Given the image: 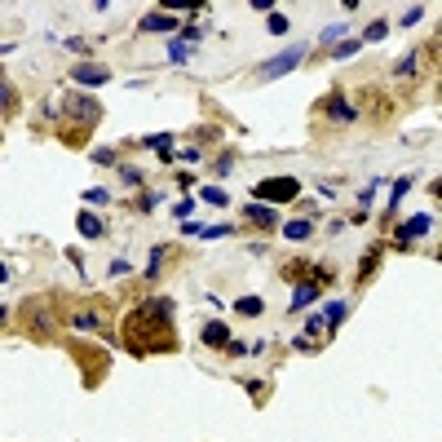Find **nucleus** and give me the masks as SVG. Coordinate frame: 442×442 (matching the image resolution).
I'll use <instances>...</instances> for the list:
<instances>
[{
	"mask_svg": "<svg viewBox=\"0 0 442 442\" xmlns=\"http://www.w3.org/2000/svg\"><path fill=\"white\" fill-rule=\"evenodd\" d=\"M173 301L169 296H146L137 309H128L124 328V350L133 358H151V354H173L177 350V332H173Z\"/></svg>",
	"mask_w": 442,
	"mask_h": 442,
	"instance_id": "1",
	"label": "nucleus"
},
{
	"mask_svg": "<svg viewBox=\"0 0 442 442\" xmlns=\"http://www.w3.org/2000/svg\"><path fill=\"white\" fill-rule=\"evenodd\" d=\"M98 119H102L98 98H89V93H76V89H71L67 102H62V119H58V124H76V128H71L62 142H67V146H85V137L98 128Z\"/></svg>",
	"mask_w": 442,
	"mask_h": 442,
	"instance_id": "2",
	"label": "nucleus"
},
{
	"mask_svg": "<svg viewBox=\"0 0 442 442\" xmlns=\"http://www.w3.org/2000/svg\"><path fill=\"white\" fill-rule=\"evenodd\" d=\"M22 328H27L31 341H53L58 337V318H53V301H27L18 309Z\"/></svg>",
	"mask_w": 442,
	"mask_h": 442,
	"instance_id": "3",
	"label": "nucleus"
},
{
	"mask_svg": "<svg viewBox=\"0 0 442 442\" xmlns=\"http://www.w3.org/2000/svg\"><path fill=\"white\" fill-rule=\"evenodd\" d=\"M71 354L80 358V367H85V385L93 389L102 380V372H111V358H106L102 345H85V341H71Z\"/></svg>",
	"mask_w": 442,
	"mask_h": 442,
	"instance_id": "4",
	"label": "nucleus"
},
{
	"mask_svg": "<svg viewBox=\"0 0 442 442\" xmlns=\"http://www.w3.org/2000/svg\"><path fill=\"white\" fill-rule=\"evenodd\" d=\"M253 195L261 204H292V199L301 195V182H296V177H266V182L253 186Z\"/></svg>",
	"mask_w": 442,
	"mask_h": 442,
	"instance_id": "5",
	"label": "nucleus"
},
{
	"mask_svg": "<svg viewBox=\"0 0 442 442\" xmlns=\"http://www.w3.org/2000/svg\"><path fill=\"white\" fill-rule=\"evenodd\" d=\"M106 318H111V305L102 309V301L71 305V309H67V323H71V328H80V332H106Z\"/></svg>",
	"mask_w": 442,
	"mask_h": 442,
	"instance_id": "6",
	"label": "nucleus"
},
{
	"mask_svg": "<svg viewBox=\"0 0 442 442\" xmlns=\"http://www.w3.org/2000/svg\"><path fill=\"white\" fill-rule=\"evenodd\" d=\"M323 115L332 119V124H354V119H358V111H354L350 102H345V93H341V89L323 102Z\"/></svg>",
	"mask_w": 442,
	"mask_h": 442,
	"instance_id": "7",
	"label": "nucleus"
},
{
	"mask_svg": "<svg viewBox=\"0 0 442 442\" xmlns=\"http://www.w3.org/2000/svg\"><path fill=\"white\" fill-rule=\"evenodd\" d=\"M301 53H305V49H288L283 58H270V62L261 67L257 76H261V80H279V76H288V71H292L296 62H301Z\"/></svg>",
	"mask_w": 442,
	"mask_h": 442,
	"instance_id": "8",
	"label": "nucleus"
},
{
	"mask_svg": "<svg viewBox=\"0 0 442 442\" xmlns=\"http://www.w3.org/2000/svg\"><path fill=\"white\" fill-rule=\"evenodd\" d=\"M429 230H434V217H425V212H420V217H411V221H402V226H398V244H411V239H425Z\"/></svg>",
	"mask_w": 442,
	"mask_h": 442,
	"instance_id": "9",
	"label": "nucleus"
},
{
	"mask_svg": "<svg viewBox=\"0 0 442 442\" xmlns=\"http://www.w3.org/2000/svg\"><path fill=\"white\" fill-rule=\"evenodd\" d=\"M71 80H76V85H106V67L80 62V67H71Z\"/></svg>",
	"mask_w": 442,
	"mask_h": 442,
	"instance_id": "10",
	"label": "nucleus"
},
{
	"mask_svg": "<svg viewBox=\"0 0 442 442\" xmlns=\"http://www.w3.org/2000/svg\"><path fill=\"white\" fill-rule=\"evenodd\" d=\"M177 22H182V18H173V14H164V9H155V14L142 18V31H177Z\"/></svg>",
	"mask_w": 442,
	"mask_h": 442,
	"instance_id": "11",
	"label": "nucleus"
},
{
	"mask_svg": "<svg viewBox=\"0 0 442 442\" xmlns=\"http://www.w3.org/2000/svg\"><path fill=\"white\" fill-rule=\"evenodd\" d=\"M244 217L253 221V226H266V230H274V226H279L274 208H266V204H248V208H244Z\"/></svg>",
	"mask_w": 442,
	"mask_h": 442,
	"instance_id": "12",
	"label": "nucleus"
},
{
	"mask_svg": "<svg viewBox=\"0 0 442 442\" xmlns=\"http://www.w3.org/2000/svg\"><path fill=\"white\" fill-rule=\"evenodd\" d=\"M314 296H318V279H301L296 283V296H292V309H305Z\"/></svg>",
	"mask_w": 442,
	"mask_h": 442,
	"instance_id": "13",
	"label": "nucleus"
},
{
	"mask_svg": "<svg viewBox=\"0 0 442 442\" xmlns=\"http://www.w3.org/2000/svg\"><path fill=\"white\" fill-rule=\"evenodd\" d=\"M204 345H217V350H226V345H230V332H226V323H208V328H204Z\"/></svg>",
	"mask_w": 442,
	"mask_h": 442,
	"instance_id": "14",
	"label": "nucleus"
},
{
	"mask_svg": "<svg viewBox=\"0 0 442 442\" xmlns=\"http://www.w3.org/2000/svg\"><path fill=\"white\" fill-rule=\"evenodd\" d=\"M80 235L85 239H102V217H93V212H80Z\"/></svg>",
	"mask_w": 442,
	"mask_h": 442,
	"instance_id": "15",
	"label": "nucleus"
},
{
	"mask_svg": "<svg viewBox=\"0 0 442 442\" xmlns=\"http://www.w3.org/2000/svg\"><path fill=\"white\" fill-rule=\"evenodd\" d=\"M376 266H380V244H372V248H367L363 266H358V279H372V274H376Z\"/></svg>",
	"mask_w": 442,
	"mask_h": 442,
	"instance_id": "16",
	"label": "nucleus"
},
{
	"mask_svg": "<svg viewBox=\"0 0 442 442\" xmlns=\"http://www.w3.org/2000/svg\"><path fill=\"white\" fill-rule=\"evenodd\" d=\"M14 106H18V98H14V85H9V80L0 76V115H14Z\"/></svg>",
	"mask_w": 442,
	"mask_h": 442,
	"instance_id": "17",
	"label": "nucleus"
},
{
	"mask_svg": "<svg viewBox=\"0 0 442 442\" xmlns=\"http://www.w3.org/2000/svg\"><path fill=\"white\" fill-rule=\"evenodd\" d=\"M235 309H239L244 318H257L266 305H261V296H239V301H235Z\"/></svg>",
	"mask_w": 442,
	"mask_h": 442,
	"instance_id": "18",
	"label": "nucleus"
},
{
	"mask_svg": "<svg viewBox=\"0 0 442 442\" xmlns=\"http://www.w3.org/2000/svg\"><path fill=\"white\" fill-rule=\"evenodd\" d=\"M309 230H314V226H309L305 217H301V221H288V226H283V235H288L292 244H301V239H309Z\"/></svg>",
	"mask_w": 442,
	"mask_h": 442,
	"instance_id": "19",
	"label": "nucleus"
},
{
	"mask_svg": "<svg viewBox=\"0 0 442 442\" xmlns=\"http://www.w3.org/2000/svg\"><path fill=\"white\" fill-rule=\"evenodd\" d=\"M199 199H204V204H217V208H221V204H226V199H230V195H226L221 186H204V190H199Z\"/></svg>",
	"mask_w": 442,
	"mask_h": 442,
	"instance_id": "20",
	"label": "nucleus"
},
{
	"mask_svg": "<svg viewBox=\"0 0 442 442\" xmlns=\"http://www.w3.org/2000/svg\"><path fill=\"white\" fill-rule=\"evenodd\" d=\"M407 190H411V177H402V182H398V186H393V195H389V212H393V208H398V199H402V195H407Z\"/></svg>",
	"mask_w": 442,
	"mask_h": 442,
	"instance_id": "21",
	"label": "nucleus"
},
{
	"mask_svg": "<svg viewBox=\"0 0 442 442\" xmlns=\"http://www.w3.org/2000/svg\"><path fill=\"white\" fill-rule=\"evenodd\" d=\"M341 318H345V301H332V305H328V328H337Z\"/></svg>",
	"mask_w": 442,
	"mask_h": 442,
	"instance_id": "22",
	"label": "nucleus"
},
{
	"mask_svg": "<svg viewBox=\"0 0 442 442\" xmlns=\"http://www.w3.org/2000/svg\"><path fill=\"white\" fill-rule=\"evenodd\" d=\"M169 58H173L177 67H186V62H190V49H186V44H177V40H173V49H169Z\"/></svg>",
	"mask_w": 442,
	"mask_h": 442,
	"instance_id": "23",
	"label": "nucleus"
},
{
	"mask_svg": "<svg viewBox=\"0 0 442 442\" xmlns=\"http://www.w3.org/2000/svg\"><path fill=\"white\" fill-rule=\"evenodd\" d=\"M266 27H270L274 35H283V31H288V18H283V14H270V22H266Z\"/></svg>",
	"mask_w": 442,
	"mask_h": 442,
	"instance_id": "24",
	"label": "nucleus"
},
{
	"mask_svg": "<svg viewBox=\"0 0 442 442\" xmlns=\"http://www.w3.org/2000/svg\"><path fill=\"white\" fill-rule=\"evenodd\" d=\"M85 199H89V204H106V199H111V195H106L102 186H93V190H85Z\"/></svg>",
	"mask_w": 442,
	"mask_h": 442,
	"instance_id": "25",
	"label": "nucleus"
},
{
	"mask_svg": "<svg viewBox=\"0 0 442 442\" xmlns=\"http://www.w3.org/2000/svg\"><path fill=\"white\" fill-rule=\"evenodd\" d=\"M358 49H363V44H358V40H354V44H337V53H332V58H354Z\"/></svg>",
	"mask_w": 442,
	"mask_h": 442,
	"instance_id": "26",
	"label": "nucleus"
},
{
	"mask_svg": "<svg viewBox=\"0 0 442 442\" xmlns=\"http://www.w3.org/2000/svg\"><path fill=\"white\" fill-rule=\"evenodd\" d=\"M385 31H389L385 22H372V27H367V40H385Z\"/></svg>",
	"mask_w": 442,
	"mask_h": 442,
	"instance_id": "27",
	"label": "nucleus"
},
{
	"mask_svg": "<svg viewBox=\"0 0 442 442\" xmlns=\"http://www.w3.org/2000/svg\"><path fill=\"white\" fill-rule=\"evenodd\" d=\"M323 328H328V323H323V318L314 314V318H309V323H305V337H318V332H323Z\"/></svg>",
	"mask_w": 442,
	"mask_h": 442,
	"instance_id": "28",
	"label": "nucleus"
},
{
	"mask_svg": "<svg viewBox=\"0 0 442 442\" xmlns=\"http://www.w3.org/2000/svg\"><path fill=\"white\" fill-rule=\"evenodd\" d=\"M93 164H115V151L106 146V151H93Z\"/></svg>",
	"mask_w": 442,
	"mask_h": 442,
	"instance_id": "29",
	"label": "nucleus"
},
{
	"mask_svg": "<svg viewBox=\"0 0 442 442\" xmlns=\"http://www.w3.org/2000/svg\"><path fill=\"white\" fill-rule=\"evenodd\" d=\"M0 328H9V309H0Z\"/></svg>",
	"mask_w": 442,
	"mask_h": 442,
	"instance_id": "30",
	"label": "nucleus"
}]
</instances>
